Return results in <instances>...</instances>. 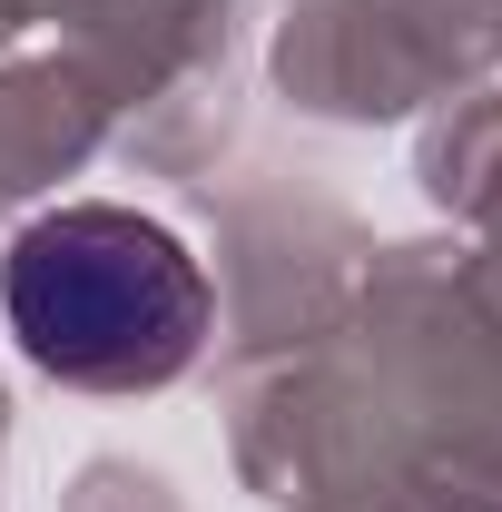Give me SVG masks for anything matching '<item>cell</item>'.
Masks as SVG:
<instances>
[{
    "instance_id": "obj_1",
    "label": "cell",
    "mask_w": 502,
    "mask_h": 512,
    "mask_svg": "<svg viewBox=\"0 0 502 512\" xmlns=\"http://www.w3.org/2000/svg\"><path fill=\"white\" fill-rule=\"evenodd\" d=\"M0 316L40 375L89 394H148L197 355L207 276L138 207H60L20 227L0 266Z\"/></svg>"
}]
</instances>
